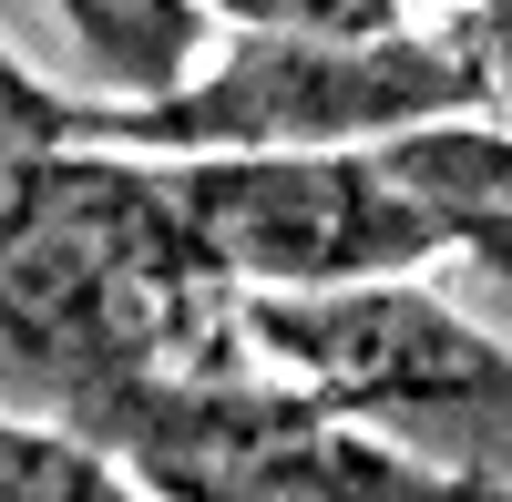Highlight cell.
I'll use <instances>...</instances> for the list:
<instances>
[{
    "mask_svg": "<svg viewBox=\"0 0 512 502\" xmlns=\"http://www.w3.org/2000/svg\"><path fill=\"white\" fill-rule=\"evenodd\" d=\"M226 287L164 205L144 154L52 144L0 175V400L93 421L123 390L185 369L216 339Z\"/></svg>",
    "mask_w": 512,
    "mask_h": 502,
    "instance_id": "6da1fadb",
    "label": "cell"
},
{
    "mask_svg": "<svg viewBox=\"0 0 512 502\" xmlns=\"http://www.w3.org/2000/svg\"><path fill=\"white\" fill-rule=\"evenodd\" d=\"M492 103V0L461 31H379V41H277V31H226L175 93L154 103H82L72 93V144L93 154H338L379 144L431 113H482Z\"/></svg>",
    "mask_w": 512,
    "mask_h": 502,
    "instance_id": "7a4b0ae2",
    "label": "cell"
},
{
    "mask_svg": "<svg viewBox=\"0 0 512 502\" xmlns=\"http://www.w3.org/2000/svg\"><path fill=\"white\" fill-rule=\"evenodd\" d=\"M82 431L154 502H502L492 472H441L359 410L297 400L256 369H236L226 308H216V339L185 369L123 390Z\"/></svg>",
    "mask_w": 512,
    "mask_h": 502,
    "instance_id": "3957f363",
    "label": "cell"
},
{
    "mask_svg": "<svg viewBox=\"0 0 512 502\" xmlns=\"http://www.w3.org/2000/svg\"><path fill=\"white\" fill-rule=\"evenodd\" d=\"M226 349L236 369L297 400L359 410L400 431V410H461L492 421L512 390V359L492 328L441 308L420 277H349V287H226Z\"/></svg>",
    "mask_w": 512,
    "mask_h": 502,
    "instance_id": "277c9868",
    "label": "cell"
},
{
    "mask_svg": "<svg viewBox=\"0 0 512 502\" xmlns=\"http://www.w3.org/2000/svg\"><path fill=\"white\" fill-rule=\"evenodd\" d=\"M154 175L216 287H349V277H420L441 257L420 236V216L390 195L369 144L185 154V164H154Z\"/></svg>",
    "mask_w": 512,
    "mask_h": 502,
    "instance_id": "5b68a950",
    "label": "cell"
},
{
    "mask_svg": "<svg viewBox=\"0 0 512 502\" xmlns=\"http://www.w3.org/2000/svg\"><path fill=\"white\" fill-rule=\"evenodd\" d=\"M379 175L390 195L420 216V236L461 246V257H502V226H512V144H502V103L482 113H431V123H400V134H379Z\"/></svg>",
    "mask_w": 512,
    "mask_h": 502,
    "instance_id": "8992f818",
    "label": "cell"
},
{
    "mask_svg": "<svg viewBox=\"0 0 512 502\" xmlns=\"http://www.w3.org/2000/svg\"><path fill=\"white\" fill-rule=\"evenodd\" d=\"M93 93L82 103H154L205 62V11L195 0H52Z\"/></svg>",
    "mask_w": 512,
    "mask_h": 502,
    "instance_id": "52a82bcc",
    "label": "cell"
},
{
    "mask_svg": "<svg viewBox=\"0 0 512 502\" xmlns=\"http://www.w3.org/2000/svg\"><path fill=\"white\" fill-rule=\"evenodd\" d=\"M0 502H154L93 431L0 400Z\"/></svg>",
    "mask_w": 512,
    "mask_h": 502,
    "instance_id": "ba28073f",
    "label": "cell"
},
{
    "mask_svg": "<svg viewBox=\"0 0 512 502\" xmlns=\"http://www.w3.org/2000/svg\"><path fill=\"white\" fill-rule=\"evenodd\" d=\"M226 31H277V41H379L410 31V0H195Z\"/></svg>",
    "mask_w": 512,
    "mask_h": 502,
    "instance_id": "9c48e42d",
    "label": "cell"
},
{
    "mask_svg": "<svg viewBox=\"0 0 512 502\" xmlns=\"http://www.w3.org/2000/svg\"><path fill=\"white\" fill-rule=\"evenodd\" d=\"M72 144V93H52V82H31L11 52H0V175H21L31 154Z\"/></svg>",
    "mask_w": 512,
    "mask_h": 502,
    "instance_id": "30bf717a",
    "label": "cell"
}]
</instances>
